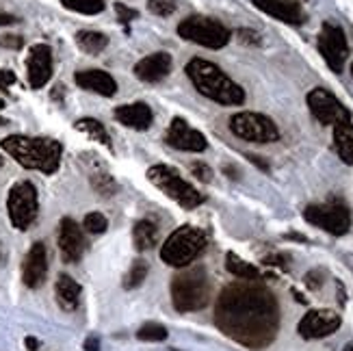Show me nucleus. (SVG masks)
<instances>
[{"label": "nucleus", "instance_id": "nucleus-23", "mask_svg": "<svg viewBox=\"0 0 353 351\" xmlns=\"http://www.w3.org/2000/svg\"><path fill=\"white\" fill-rule=\"evenodd\" d=\"M161 239V230L159 225L152 219H139L132 228V241L137 252H148L152 248H157V243Z\"/></svg>", "mask_w": 353, "mask_h": 351}, {"label": "nucleus", "instance_id": "nucleus-33", "mask_svg": "<svg viewBox=\"0 0 353 351\" xmlns=\"http://www.w3.org/2000/svg\"><path fill=\"white\" fill-rule=\"evenodd\" d=\"M176 0H148V11L159 15V18H167L176 11Z\"/></svg>", "mask_w": 353, "mask_h": 351}, {"label": "nucleus", "instance_id": "nucleus-38", "mask_svg": "<svg viewBox=\"0 0 353 351\" xmlns=\"http://www.w3.org/2000/svg\"><path fill=\"white\" fill-rule=\"evenodd\" d=\"M288 261L290 258L286 256V254H271V256H265V265H269V267H280V269H288Z\"/></svg>", "mask_w": 353, "mask_h": 351}, {"label": "nucleus", "instance_id": "nucleus-20", "mask_svg": "<svg viewBox=\"0 0 353 351\" xmlns=\"http://www.w3.org/2000/svg\"><path fill=\"white\" fill-rule=\"evenodd\" d=\"M172 66L174 61L170 52H154L150 57H143L134 66V76L143 83H161L172 72Z\"/></svg>", "mask_w": 353, "mask_h": 351}, {"label": "nucleus", "instance_id": "nucleus-11", "mask_svg": "<svg viewBox=\"0 0 353 351\" xmlns=\"http://www.w3.org/2000/svg\"><path fill=\"white\" fill-rule=\"evenodd\" d=\"M308 109L310 113L325 126H339V124H347L351 121V113L347 106L336 98L332 91L316 87L308 94Z\"/></svg>", "mask_w": 353, "mask_h": 351}, {"label": "nucleus", "instance_id": "nucleus-28", "mask_svg": "<svg viewBox=\"0 0 353 351\" xmlns=\"http://www.w3.org/2000/svg\"><path fill=\"white\" fill-rule=\"evenodd\" d=\"M148 273H150V265L143 261V258H139V261H134L128 269V273L124 276V288L126 291H132V288H139L145 278H148Z\"/></svg>", "mask_w": 353, "mask_h": 351}, {"label": "nucleus", "instance_id": "nucleus-50", "mask_svg": "<svg viewBox=\"0 0 353 351\" xmlns=\"http://www.w3.org/2000/svg\"><path fill=\"white\" fill-rule=\"evenodd\" d=\"M351 79H353V63H351Z\"/></svg>", "mask_w": 353, "mask_h": 351}, {"label": "nucleus", "instance_id": "nucleus-43", "mask_svg": "<svg viewBox=\"0 0 353 351\" xmlns=\"http://www.w3.org/2000/svg\"><path fill=\"white\" fill-rule=\"evenodd\" d=\"M248 159L254 163V165H258L260 167V170H265V172H269V165L263 161V159H260V157H256V154H248Z\"/></svg>", "mask_w": 353, "mask_h": 351}, {"label": "nucleus", "instance_id": "nucleus-4", "mask_svg": "<svg viewBox=\"0 0 353 351\" xmlns=\"http://www.w3.org/2000/svg\"><path fill=\"white\" fill-rule=\"evenodd\" d=\"M210 301V280L202 265L184 267L172 280V303L178 312H197Z\"/></svg>", "mask_w": 353, "mask_h": 351}, {"label": "nucleus", "instance_id": "nucleus-31", "mask_svg": "<svg viewBox=\"0 0 353 351\" xmlns=\"http://www.w3.org/2000/svg\"><path fill=\"white\" fill-rule=\"evenodd\" d=\"M91 187H94L102 197H111L117 193V182L113 180V176L109 174H96V176H91Z\"/></svg>", "mask_w": 353, "mask_h": 351}, {"label": "nucleus", "instance_id": "nucleus-47", "mask_svg": "<svg viewBox=\"0 0 353 351\" xmlns=\"http://www.w3.org/2000/svg\"><path fill=\"white\" fill-rule=\"evenodd\" d=\"M7 124H9V121L5 117H0V126H7Z\"/></svg>", "mask_w": 353, "mask_h": 351}, {"label": "nucleus", "instance_id": "nucleus-24", "mask_svg": "<svg viewBox=\"0 0 353 351\" xmlns=\"http://www.w3.org/2000/svg\"><path fill=\"white\" fill-rule=\"evenodd\" d=\"M334 146H336V152H339V157L343 159V163L353 165V124L351 121L334 126Z\"/></svg>", "mask_w": 353, "mask_h": 351}, {"label": "nucleus", "instance_id": "nucleus-46", "mask_svg": "<svg viewBox=\"0 0 353 351\" xmlns=\"http://www.w3.org/2000/svg\"><path fill=\"white\" fill-rule=\"evenodd\" d=\"M288 239H297V241H305V237H301V234H286Z\"/></svg>", "mask_w": 353, "mask_h": 351}, {"label": "nucleus", "instance_id": "nucleus-2", "mask_svg": "<svg viewBox=\"0 0 353 351\" xmlns=\"http://www.w3.org/2000/svg\"><path fill=\"white\" fill-rule=\"evenodd\" d=\"M7 154L26 170L41 174H54L63 157V146L50 137H28V134H9L0 141Z\"/></svg>", "mask_w": 353, "mask_h": 351}, {"label": "nucleus", "instance_id": "nucleus-25", "mask_svg": "<svg viewBox=\"0 0 353 351\" xmlns=\"http://www.w3.org/2000/svg\"><path fill=\"white\" fill-rule=\"evenodd\" d=\"M76 46L85 54H100L109 46V37L104 33H98V30H79L76 33Z\"/></svg>", "mask_w": 353, "mask_h": 351}, {"label": "nucleus", "instance_id": "nucleus-22", "mask_svg": "<svg viewBox=\"0 0 353 351\" xmlns=\"http://www.w3.org/2000/svg\"><path fill=\"white\" fill-rule=\"evenodd\" d=\"M81 293H83L81 284L76 282L72 276H68V273H61V276L57 278V284H54V295H57L59 306L63 308V310L72 312V310L79 308Z\"/></svg>", "mask_w": 353, "mask_h": 351}, {"label": "nucleus", "instance_id": "nucleus-41", "mask_svg": "<svg viewBox=\"0 0 353 351\" xmlns=\"http://www.w3.org/2000/svg\"><path fill=\"white\" fill-rule=\"evenodd\" d=\"M83 349L85 351H100V339L98 337H87Z\"/></svg>", "mask_w": 353, "mask_h": 351}, {"label": "nucleus", "instance_id": "nucleus-21", "mask_svg": "<svg viewBox=\"0 0 353 351\" xmlns=\"http://www.w3.org/2000/svg\"><path fill=\"white\" fill-rule=\"evenodd\" d=\"M115 119L119 124H124L126 128L132 130H148L154 121V113L145 102H132V104H121L113 111Z\"/></svg>", "mask_w": 353, "mask_h": 351}, {"label": "nucleus", "instance_id": "nucleus-42", "mask_svg": "<svg viewBox=\"0 0 353 351\" xmlns=\"http://www.w3.org/2000/svg\"><path fill=\"white\" fill-rule=\"evenodd\" d=\"M20 20L15 18L11 13H0V26H11V24H18Z\"/></svg>", "mask_w": 353, "mask_h": 351}, {"label": "nucleus", "instance_id": "nucleus-8", "mask_svg": "<svg viewBox=\"0 0 353 351\" xmlns=\"http://www.w3.org/2000/svg\"><path fill=\"white\" fill-rule=\"evenodd\" d=\"M230 132L239 137L241 141H250V143H275L280 139V128L278 124L263 115V113H254V111H241L236 115L230 117Z\"/></svg>", "mask_w": 353, "mask_h": 351}, {"label": "nucleus", "instance_id": "nucleus-45", "mask_svg": "<svg viewBox=\"0 0 353 351\" xmlns=\"http://www.w3.org/2000/svg\"><path fill=\"white\" fill-rule=\"evenodd\" d=\"M5 263V250H3V243H0V265Z\"/></svg>", "mask_w": 353, "mask_h": 351}, {"label": "nucleus", "instance_id": "nucleus-26", "mask_svg": "<svg viewBox=\"0 0 353 351\" xmlns=\"http://www.w3.org/2000/svg\"><path fill=\"white\" fill-rule=\"evenodd\" d=\"M74 128L76 130H81V132H85L89 139H94V141H98V143H102V146H106L111 150V137H109V132H106V128H104V124L102 121H98V119H94V117H81L79 121L74 124Z\"/></svg>", "mask_w": 353, "mask_h": 351}, {"label": "nucleus", "instance_id": "nucleus-49", "mask_svg": "<svg viewBox=\"0 0 353 351\" xmlns=\"http://www.w3.org/2000/svg\"><path fill=\"white\" fill-rule=\"evenodd\" d=\"M0 109H5V100H0Z\"/></svg>", "mask_w": 353, "mask_h": 351}, {"label": "nucleus", "instance_id": "nucleus-3", "mask_svg": "<svg viewBox=\"0 0 353 351\" xmlns=\"http://www.w3.org/2000/svg\"><path fill=\"white\" fill-rule=\"evenodd\" d=\"M187 76L199 94L221 106H241L245 102L243 87L206 59H191L187 63Z\"/></svg>", "mask_w": 353, "mask_h": 351}, {"label": "nucleus", "instance_id": "nucleus-16", "mask_svg": "<svg viewBox=\"0 0 353 351\" xmlns=\"http://www.w3.org/2000/svg\"><path fill=\"white\" fill-rule=\"evenodd\" d=\"M59 252L68 265L79 263L85 254V234L72 217H63L59 223Z\"/></svg>", "mask_w": 353, "mask_h": 351}, {"label": "nucleus", "instance_id": "nucleus-34", "mask_svg": "<svg viewBox=\"0 0 353 351\" xmlns=\"http://www.w3.org/2000/svg\"><path fill=\"white\" fill-rule=\"evenodd\" d=\"M303 282H305V286L310 288V291H319V288L323 286V282H325V271L323 269H312V271L305 273Z\"/></svg>", "mask_w": 353, "mask_h": 351}, {"label": "nucleus", "instance_id": "nucleus-39", "mask_svg": "<svg viewBox=\"0 0 353 351\" xmlns=\"http://www.w3.org/2000/svg\"><path fill=\"white\" fill-rule=\"evenodd\" d=\"M236 35H239V39H241L243 43H252V46H258V43H260V35L254 33V30H250V28H241V30H236Z\"/></svg>", "mask_w": 353, "mask_h": 351}, {"label": "nucleus", "instance_id": "nucleus-48", "mask_svg": "<svg viewBox=\"0 0 353 351\" xmlns=\"http://www.w3.org/2000/svg\"><path fill=\"white\" fill-rule=\"evenodd\" d=\"M345 351H353V343H349V345H345Z\"/></svg>", "mask_w": 353, "mask_h": 351}, {"label": "nucleus", "instance_id": "nucleus-10", "mask_svg": "<svg viewBox=\"0 0 353 351\" xmlns=\"http://www.w3.org/2000/svg\"><path fill=\"white\" fill-rule=\"evenodd\" d=\"M303 219L321 228L334 237H343L351 228V212L345 202L341 200H330L325 204H310L303 208Z\"/></svg>", "mask_w": 353, "mask_h": 351}, {"label": "nucleus", "instance_id": "nucleus-32", "mask_svg": "<svg viewBox=\"0 0 353 351\" xmlns=\"http://www.w3.org/2000/svg\"><path fill=\"white\" fill-rule=\"evenodd\" d=\"M83 228L89 234H102L109 228V219H106L102 212H89L83 219Z\"/></svg>", "mask_w": 353, "mask_h": 351}, {"label": "nucleus", "instance_id": "nucleus-5", "mask_svg": "<svg viewBox=\"0 0 353 351\" xmlns=\"http://www.w3.org/2000/svg\"><path fill=\"white\" fill-rule=\"evenodd\" d=\"M208 245L206 234L195 225H180L167 237L161 248V261L170 267L184 269L195 263Z\"/></svg>", "mask_w": 353, "mask_h": 351}, {"label": "nucleus", "instance_id": "nucleus-29", "mask_svg": "<svg viewBox=\"0 0 353 351\" xmlns=\"http://www.w3.org/2000/svg\"><path fill=\"white\" fill-rule=\"evenodd\" d=\"M61 5L70 11L83 13V15H98L104 11V0H61Z\"/></svg>", "mask_w": 353, "mask_h": 351}, {"label": "nucleus", "instance_id": "nucleus-51", "mask_svg": "<svg viewBox=\"0 0 353 351\" xmlns=\"http://www.w3.org/2000/svg\"><path fill=\"white\" fill-rule=\"evenodd\" d=\"M0 167H3V157H0Z\"/></svg>", "mask_w": 353, "mask_h": 351}, {"label": "nucleus", "instance_id": "nucleus-44", "mask_svg": "<svg viewBox=\"0 0 353 351\" xmlns=\"http://www.w3.org/2000/svg\"><path fill=\"white\" fill-rule=\"evenodd\" d=\"M24 345H26L28 351H37V349H39V341H37L35 337H26Z\"/></svg>", "mask_w": 353, "mask_h": 351}, {"label": "nucleus", "instance_id": "nucleus-17", "mask_svg": "<svg viewBox=\"0 0 353 351\" xmlns=\"http://www.w3.org/2000/svg\"><path fill=\"white\" fill-rule=\"evenodd\" d=\"M46 276H48V252L41 241H35L22 263V282L28 288H39L46 282Z\"/></svg>", "mask_w": 353, "mask_h": 351}, {"label": "nucleus", "instance_id": "nucleus-27", "mask_svg": "<svg viewBox=\"0 0 353 351\" xmlns=\"http://www.w3.org/2000/svg\"><path fill=\"white\" fill-rule=\"evenodd\" d=\"M225 269L232 273L234 278H239V280H258L260 278V271L252 263L239 258L234 252L225 254Z\"/></svg>", "mask_w": 353, "mask_h": 351}, {"label": "nucleus", "instance_id": "nucleus-15", "mask_svg": "<svg viewBox=\"0 0 353 351\" xmlns=\"http://www.w3.org/2000/svg\"><path fill=\"white\" fill-rule=\"evenodd\" d=\"M165 141L167 146H172L180 152H204L208 148L206 137L189 126L182 117H174L170 128L165 132Z\"/></svg>", "mask_w": 353, "mask_h": 351}, {"label": "nucleus", "instance_id": "nucleus-9", "mask_svg": "<svg viewBox=\"0 0 353 351\" xmlns=\"http://www.w3.org/2000/svg\"><path fill=\"white\" fill-rule=\"evenodd\" d=\"M7 210H9V219L15 230H28V228L33 225L39 212L37 189L33 182H28V180L15 182L9 189Z\"/></svg>", "mask_w": 353, "mask_h": 351}, {"label": "nucleus", "instance_id": "nucleus-12", "mask_svg": "<svg viewBox=\"0 0 353 351\" xmlns=\"http://www.w3.org/2000/svg\"><path fill=\"white\" fill-rule=\"evenodd\" d=\"M319 52L323 54L325 63L332 72L341 74L345 68V61L349 57V43L345 37V30L339 24L323 22L319 33Z\"/></svg>", "mask_w": 353, "mask_h": 351}, {"label": "nucleus", "instance_id": "nucleus-40", "mask_svg": "<svg viewBox=\"0 0 353 351\" xmlns=\"http://www.w3.org/2000/svg\"><path fill=\"white\" fill-rule=\"evenodd\" d=\"M15 83V74L11 70H0V89H7Z\"/></svg>", "mask_w": 353, "mask_h": 351}, {"label": "nucleus", "instance_id": "nucleus-37", "mask_svg": "<svg viewBox=\"0 0 353 351\" xmlns=\"http://www.w3.org/2000/svg\"><path fill=\"white\" fill-rule=\"evenodd\" d=\"M191 172H193V176H197L202 182H210L212 180V170L206 163H193Z\"/></svg>", "mask_w": 353, "mask_h": 351}, {"label": "nucleus", "instance_id": "nucleus-35", "mask_svg": "<svg viewBox=\"0 0 353 351\" xmlns=\"http://www.w3.org/2000/svg\"><path fill=\"white\" fill-rule=\"evenodd\" d=\"M115 13H117V20L121 24H128V22L139 18V11L132 9V7H126L124 3H115Z\"/></svg>", "mask_w": 353, "mask_h": 351}, {"label": "nucleus", "instance_id": "nucleus-30", "mask_svg": "<svg viewBox=\"0 0 353 351\" xmlns=\"http://www.w3.org/2000/svg\"><path fill=\"white\" fill-rule=\"evenodd\" d=\"M167 328L161 325V323H154V321H150V323H143L139 330H137V339L143 341V343H161L167 339Z\"/></svg>", "mask_w": 353, "mask_h": 351}, {"label": "nucleus", "instance_id": "nucleus-18", "mask_svg": "<svg viewBox=\"0 0 353 351\" xmlns=\"http://www.w3.org/2000/svg\"><path fill=\"white\" fill-rule=\"evenodd\" d=\"M254 7L260 9L263 13L271 15V18L286 22V24H303L305 13L297 0H252Z\"/></svg>", "mask_w": 353, "mask_h": 351}, {"label": "nucleus", "instance_id": "nucleus-7", "mask_svg": "<svg viewBox=\"0 0 353 351\" xmlns=\"http://www.w3.org/2000/svg\"><path fill=\"white\" fill-rule=\"evenodd\" d=\"M178 35L210 50L223 48V46H228L230 37H232V33L219 20L204 18V15H189L187 20H182L178 24Z\"/></svg>", "mask_w": 353, "mask_h": 351}, {"label": "nucleus", "instance_id": "nucleus-1", "mask_svg": "<svg viewBox=\"0 0 353 351\" xmlns=\"http://www.w3.org/2000/svg\"><path fill=\"white\" fill-rule=\"evenodd\" d=\"M214 325L234 343L260 351L280 332V303L256 280L228 284L214 303Z\"/></svg>", "mask_w": 353, "mask_h": 351}, {"label": "nucleus", "instance_id": "nucleus-19", "mask_svg": "<svg viewBox=\"0 0 353 351\" xmlns=\"http://www.w3.org/2000/svg\"><path fill=\"white\" fill-rule=\"evenodd\" d=\"M74 83L85 91L98 94L104 98H111L117 94V83L115 79L104 70H81L74 74Z\"/></svg>", "mask_w": 353, "mask_h": 351}, {"label": "nucleus", "instance_id": "nucleus-6", "mask_svg": "<svg viewBox=\"0 0 353 351\" xmlns=\"http://www.w3.org/2000/svg\"><path fill=\"white\" fill-rule=\"evenodd\" d=\"M148 178L154 187H159L167 197H172L176 204H180L182 208H195L204 202V195L199 193L193 185H189L174 167L170 165H152L148 170Z\"/></svg>", "mask_w": 353, "mask_h": 351}, {"label": "nucleus", "instance_id": "nucleus-13", "mask_svg": "<svg viewBox=\"0 0 353 351\" xmlns=\"http://www.w3.org/2000/svg\"><path fill=\"white\" fill-rule=\"evenodd\" d=\"M343 319L339 312L334 310H310L301 317V321L297 325V332L299 337L305 339V341H316V339H325V337H332V334L341 328Z\"/></svg>", "mask_w": 353, "mask_h": 351}, {"label": "nucleus", "instance_id": "nucleus-14", "mask_svg": "<svg viewBox=\"0 0 353 351\" xmlns=\"http://www.w3.org/2000/svg\"><path fill=\"white\" fill-rule=\"evenodd\" d=\"M26 76L28 85L33 89H41L52 79V48L48 43L30 46L26 57Z\"/></svg>", "mask_w": 353, "mask_h": 351}, {"label": "nucleus", "instance_id": "nucleus-36", "mask_svg": "<svg viewBox=\"0 0 353 351\" xmlns=\"http://www.w3.org/2000/svg\"><path fill=\"white\" fill-rule=\"evenodd\" d=\"M0 48L22 50L24 48V37L22 35H0Z\"/></svg>", "mask_w": 353, "mask_h": 351}]
</instances>
